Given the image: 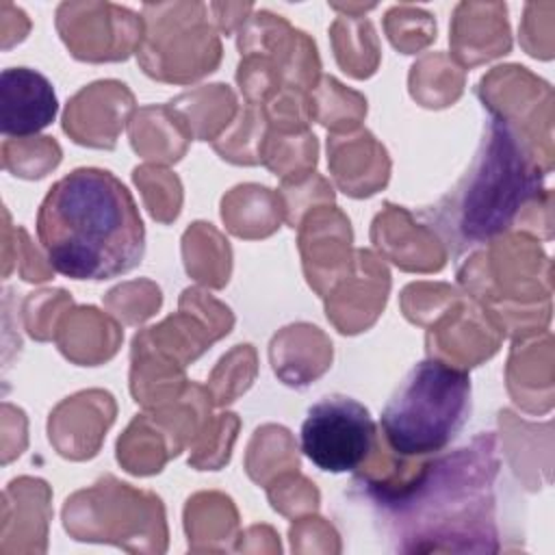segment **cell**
Instances as JSON below:
<instances>
[{
  "label": "cell",
  "instance_id": "cell-3",
  "mask_svg": "<svg viewBox=\"0 0 555 555\" xmlns=\"http://www.w3.org/2000/svg\"><path fill=\"white\" fill-rule=\"evenodd\" d=\"M470 377L438 358L416 362L382 410V434L399 457L442 453L470 416Z\"/></svg>",
  "mask_w": 555,
  "mask_h": 555
},
{
  "label": "cell",
  "instance_id": "cell-1",
  "mask_svg": "<svg viewBox=\"0 0 555 555\" xmlns=\"http://www.w3.org/2000/svg\"><path fill=\"white\" fill-rule=\"evenodd\" d=\"M37 238L52 269L72 280L124 275L145 254L132 193L100 167H78L48 189L37 210Z\"/></svg>",
  "mask_w": 555,
  "mask_h": 555
},
{
  "label": "cell",
  "instance_id": "cell-2",
  "mask_svg": "<svg viewBox=\"0 0 555 555\" xmlns=\"http://www.w3.org/2000/svg\"><path fill=\"white\" fill-rule=\"evenodd\" d=\"M542 189L544 173L516 128L492 115L466 176L440 202L436 223L449 232L451 243L479 245L507 230L518 210Z\"/></svg>",
  "mask_w": 555,
  "mask_h": 555
},
{
  "label": "cell",
  "instance_id": "cell-4",
  "mask_svg": "<svg viewBox=\"0 0 555 555\" xmlns=\"http://www.w3.org/2000/svg\"><path fill=\"white\" fill-rule=\"evenodd\" d=\"M299 444L319 470L353 473L375 447V421L358 399L338 392L325 395L308 408Z\"/></svg>",
  "mask_w": 555,
  "mask_h": 555
},
{
  "label": "cell",
  "instance_id": "cell-5",
  "mask_svg": "<svg viewBox=\"0 0 555 555\" xmlns=\"http://www.w3.org/2000/svg\"><path fill=\"white\" fill-rule=\"evenodd\" d=\"M59 111L54 85L33 67H7L0 74V130L4 137H33L48 128Z\"/></svg>",
  "mask_w": 555,
  "mask_h": 555
}]
</instances>
